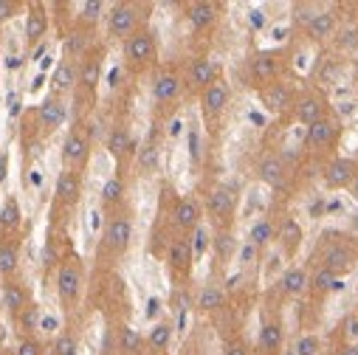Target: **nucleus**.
Segmentation results:
<instances>
[{
	"label": "nucleus",
	"instance_id": "nucleus-1",
	"mask_svg": "<svg viewBox=\"0 0 358 355\" xmlns=\"http://www.w3.org/2000/svg\"><path fill=\"white\" fill-rule=\"evenodd\" d=\"M82 294V262L76 256L65 259L57 271V296L62 305H73Z\"/></svg>",
	"mask_w": 358,
	"mask_h": 355
},
{
	"label": "nucleus",
	"instance_id": "nucleus-2",
	"mask_svg": "<svg viewBox=\"0 0 358 355\" xmlns=\"http://www.w3.org/2000/svg\"><path fill=\"white\" fill-rule=\"evenodd\" d=\"M136 26H138V12L136 6L130 3H116L108 15V31L110 37H122V40H130L136 34Z\"/></svg>",
	"mask_w": 358,
	"mask_h": 355
},
{
	"label": "nucleus",
	"instance_id": "nucleus-3",
	"mask_svg": "<svg viewBox=\"0 0 358 355\" xmlns=\"http://www.w3.org/2000/svg\"><path fill=\"white\" fill-rule=\"evenodd\" d=\"M130 240H133V220L127 215L110 217V223L105 229V245L116 254H124L130 248Z\"/></svg>",
	"mask_w": 358,
	"mask_h": 355
},
{
	"label": "nucleus",
	"instance_id": "nucleus-4",
	"mask_svg": "<svg viewBox=\"0 0 358 355\" xmlns=\"http://www.w3.org/2000/svg\"><path fill=\"white\" fill-rule=\"evenodd\" d=\"M124 57L133 65H147L155 59V37L150 31H136L127 43H124Z\"/></svg>",
	"mask_w": 358,
	"mask_h": 355
},
{
	"label": "nucleus",
	"instance_id": "nucleus-5",
	"mask_svg": "<svg viewBox=\"0 0 358 355\" xmlns=\"http://www.w3.org/2000/svg\"><path fill=\"white\" fill-rule=\"evenodd\" d=\"M229 99H231V91H229V85H226L223 79H217L215 85H209L206 91L201 94V110H203V116H209V119L220 116V113L226 110Z\"/></svg>",
	"mask_w": 358,
	"mask_h": 355
},
{
	"label": "nucleus",
	"instance_id": "nucleus-6",
	"mask_svg": "<svg viewBox=\"0 0 358 355\" xmlns=\"http://www.w3.org/2000/svg\"><path fill=\"white\" fill-rule=\"evenodd\" d=\"M37 119H40L43 133H54V130H59V127L65 124V119H68V105L62 102V96H48V99L40 105Z\"/></svg>",
	"mask_w": 358,
	"mask_h": 355
},
{
	"label": "nucleus",
	"instance_id": "nucleus-7",
	"mask_svg": "<svg viewBox=\"0 0 358 355\" xmlns=\"http://www.w3.org/2000/svg\"><path fill=\"white\" fill-rule=\"evenodd\" d=\"M87 155H91V141H87L79 130L68 133V138H65V144H62V161L68 164V169L76 172L79 166H85Z\"/></svg>",
	"mask_w": 358,
	"mask_h": 355
},
{
	"label": "nucleus",
	"instance_id": "nucleus-8",
	"mask_svg": "<svg viewBox=\"0 0 358 355\" xmlns=\"http://www.w3.org/2000/svg\"><path fill=\"white\" fill-rule=\"evenodd\" d=\"M257 175H259V181L268 184L271 189H285V184H288V166L277 155L262 158L259 166H257Z\"/></svg>",
	"mask_w": 358,
	"mask_h": 355
},
{
	"label": "nucleus",
	"instance_id": "nucleus-9",
	"mask_svg": "<svg viewBox=\"0 0 358 355\" xmlns=\"http://www.w3.org/2000/svg\"><path fill=\"white\" fill-rule=\"evenodd\" d=\"M262 105L268 113H285L291 105H294V94H291V87L282 85V82H271L268 87H262V94H259Z\"/></svg>",
	"mask_w": 358,
	"mask_h": 355
},
{
	"label": "nucleus",
	"instance_id": "nucleus-10",
	"mask_svg": "<svg viewBox=\"0 0 358 355\" xmlns=\"http://www.w3.org/2000/svg\"><path fill=\"white\" fill-rule=\"evenodd\" d=\"M54 192H57V201L62 206H73L79 201V195H82V178H79V172L62 169L57 175V189Z\"/></svg>",
	"mask_w": 358,
	"mask_h": 355
},
{
	"label": "nucleus",
	"instance_id": "nucleus-11",
	"mask_svg": "<svg viewBox=\"0 0 358 355\" xmlns=\"http://www.w3.org/2000/svg\"><path fill=\"white\" fill-rule=\"evenodd\" d=\"M48 31V15L40 3H31L29 6V15H26V29H23V37H26V45L34 48Z\"/></svg>",
	"mask_w": 358,
	"mask_h": 355
},
{
	"label": "nucleus",
	"instance_id": "nucleus-12",
	"mask_svg": "<svg viewBox=\"0 0 358 355\" xmlns=\"http://www.w3.org/2000/svg\"><path fill=\"white\" fill-rule=\"evenodd\" d=\"M352 178H355V164L350 158H336L327 164L324 169V184L330 189H344L352 184Z\"/></svg>",
	"mask_w": 358,
	"mask_h": 355
},
{
	"label": "nucleus",
	"instance_id": "nucleus-13",
	"mask_svg": "<svg viewBox=\"0 0 358 355\" xmlns=\"http://www.w3.org/2000/svg\"><path fill=\"white\" fill-rule=\"evenodd\" d=\"M172 220L178 229L184 231H195L201 226V203L195 198H181L172 209Z\"/></svg>",
	"mask_w": 358,
	"mask_h": 355
},
{
	"label": "nucleus",
	"instance_id": "nucleus-14",
	"mask_svg": "<svg viewBox=\"0 0 358 355\" xmlns=\"http://www.w3.org/2000/svg\"><path fill=\"white\" fill-rule=\"evenodd\" d=\"M217 73H220L217 62H212V59H195L192 68H189V85L195 87V91L203 94L209 85L217 82Z\"/></svg>",
	"mask_w": 358,
	"mask_h": 355
},
{
	"label": "nucleus",
	"instance_id": "nucleus-15",
	"mask_svg": "<svg viewBox=\"0 0 358 355\" xmlns=\"http://www.w3.org/2000/svg\"><path fill=\"white\" fill-rule=\"evenodd\" d=\"M192 240H187V237H181V240H175L172 245H169V254H166V262H169V268L172 271H181V274H187L189 268H192Z\"/></svg>",
	"mask_w": 358,
	"mask_h": 355
},
{
	"label": "nucleus",
	"instance_id": "nucleus-16",
	"mask_svg": "<svg viewBox=\"0 0 358 355\" xmlns=\"http://www.w3.org/2000/svg\"><path fill=\"white\" fill-rule=\"evenodd\" d=\"M178 94H181V79H178L175 73H158L155 82H152V96L158 105H169L178 99Z\"/></svg>",
	"mask_w": 358,
	"mask_h": 355
},
{
	"label": "nucleus",
	"instance_id": "nucleus-17",
	"mask_svg": "<svg viewBox=\"0 0 358 355\" xmlns=\"http://www.w3.org/2000/svg\"><path fill=\"white\" fill-rule=\"evenodd\" d=\"M29 305H31V296H29V291L23 285H17V282H6L3 285V307H6L9 316L17 319Z\"/></svg>",
	"mask_w": 358,
	"mask_h": 355
},
{
	"label": "nucleus",
	"instance_id": "nucleus-18",
	"mask_svg": "<svg viewBox=\"0 0 358 355\" xmlns=\"http://www.w3.org/2000/svg\"><path fill=\"white\" fill-rule=\"evenodd\" d=\"M305 141H308V147H310V150H324V147H330V144L336 141V124H333V122H327V119L313 122V124L308 127Z\"/></svg>",
	"mask_w": 358,
	"mask_h": 355
},
{
	"label": "nucleus",
	"instance_id": "nucleus-19",
	"mask_svg": "<svg viewBox=\"0 0 358 355\" xmlns=\"http://www.w3.org/2000/svg\"><path fill=\"white\" fill-rule=\"evenodd\" d=\"M217 6L215 3H206V0H201V3H192L189 9H187V20L192 23V29H198V31H203V29H209V26H215V20H217Z\"/></svg>",
	"mask_w": 358,
	"mask_h": 355
},
{
	"label": "nucleus",
	"instance_id": "nucleus-20",
	"mask_svg": "<svg viewBox=\"0 0 358 355\" xmlns=\"http://www.w3.org/2000/svg\"><path fill=\"white\" fill-rule=\"evenodd\" d=\"M259 349L265 355H280V349H282V324L280 321H265L259 327Z\"/></svg>",
	"mask_w": 358,
	"mask_h": 355
},
{
	"label": "nucleus",
	"instance_id": "nucleus-21",
	"mask_svg": "<svg viewBox=\"0 0 358 355\" xmlns=\"http://www.w3.org/2000/svg\"><path fill=\"white\" fill-rule=\"evenodd\" d=\"M20 265V242L17 240H0V277H12Z\"/></svg>",
	"mask_w": 358,
	"mask_h": 355
},
{
	"label": "nucleus",
	"instance_id": "nucleus-22",
	"mask_svg": "<svg viewBox=\"0 0 358 355\" xmlns=\"http://www.w3.org/2000/svg\"><path fill=\"white\" fill-rule=\"evenodd\" d=\"M79 82V71L73 68V62H59L54 76H51V87H54V96H62L68 94L71 87Z\"/></svg>",
	"mask_w": 358,
	"mask_h": 355
},
{
	"label": "nucleus",
	"instance_id": "nucleus-23",
	"mask_svg": "<svg viewBox=\"0 0 358 355\" xmlns=\"http://www.w3.org/2000/svg\"><path fill=\"white\" fill-rule=\"evenodd\" d=\"M308 37H313V40H327V37H333V31H336V15L333 12H316L310 20H308Z\"/></svg>",
	"mask_w": 358,
	"mask_h": 355
},
{
	"label": "nucleus",
	"instance_id": "nucleus-24",
	"mask_svg": "<svg viewBox=\"0 0 358 355\" xmlns=\"http://www.w3.org/2000/svg\"><path fill=\"white\" fill-rule=\"evenodd\" d=\"M294 110H296V119H299L302 124H308V127H310L313 122L324 119V102L316 99V96H305V99L294 102Z\"/></svg>",
	"mask_w": 358,
	"mask_h": 355
},
{
	"label": "nucleus",
	"instance_id": "nucleus-25",
	"mask_svg": "<svg viewBox=\"0 0 358 355\" xmlns=\"http://www.w3.org/2000/svg\"><path fill=\"white\" fill-rule=\"evenodd\" d=\"M277 71H280V65H277V57L274 54H257L251 59V76L257 82H274L277 79Z\"/></svg>",
	"mask_w": 358,
	"mask_h": 355
},
{
	"label": "nucleus",
	"instance_id": "nucleus-26",
	"mask_svg": "<svg viewBox=\"0 0 358 355\" xmlns=\"http://www.w3.org/2000/svg\"><path fill=\"white\" fill-rule=\"evenodd\" d=\"M350 265H352V251H350V248L333 245V248L324 251V265H322V268H327V271H333V274H341V271L347 274Z\"/></svg>",
	"mask_w": 358,
	"mask_h": 355
},
{
	"label": "nucleus",
	"instance_id": "nucleus-27",
	"mask_svg": "<svg viewBox=\"0 0 358 355\" xmlns=\"http://www.w3.org/2000/svg\"><path fill=\"white\" fill-rule=\"evenodd\" d=\"M302 237H305L302 226H299L294 217H285L282 226H280V242H282L285 254H296L299 245H302Z\"/></svg>",
	"mask_w": 358,
	"mask_h": 355
},
{
	"label": "nucleus",
	"instance_id": "nucleus-28",
	"mask_svg": "<svg viewBox=\"0 0 358 355\" xmlns=\"http://www.w3.org/2000/svg\"><path fill=\"white\" fill-rule=\"evenodd\" d=\"M23 223V212H20V201L12 195L3 201V206H0V229L3 231H17Z\"/></svg>",
	"mask_w": 358,
	"mask_h": 355
},
{
	"label": "nucleus",
	"instance_id": "nucleus-29",
	"mask_svg": "<svg viewBox=\"0 0 358 355\" xmlns=\"http://www.w3.org/2000/svg\"><path fill=\"white\" fill-rule=\"evenodd\" d=\"M209 212L215 217H229L234 212V195H231V189H226V187L212 189L209 192Z\"/></svg>",
	"mask_w": 358,
	"mask_h": 355
},
{
	"label": "nucleus",
	"instance_id": "nucleus-30",
	"mask_svg": "<svg viewBox=\"0 0 358 355\" xmlns=\"http://www.w3.org/2000/svg\"><path fill=\"white\" fill-rule=\"evenodd\" d=\"M308 285H310V280H308V274H305L302 268H288V271L282 274V280H280V288H282L288 296H302V294L308 291Z\"/></svg>",
	"mask_w": 358,
	"mask_h": 355
},
{
	"label": "nucleus",
	"instance_id": "nucleus-31",
	"mask_svg": "<svg viewBox=\"0 0 358 355\" xmlns=\"http://www.w3.org/2000/svg\"><path fill=\"white\" fill-rule=\"evenodd\" d=\"M274 237H277V229H274V223L271 220H257L254 226H251V231H248V242L254 245V248H265V245H271L274 242Z\"/></svg>",
	"mask_w": 358,
	"mask_h": 355
},
{
	"label": "nucleus",
	"instance_id": "nucleus-32",
	"mask_svg": "<svg viewBox=\"0 0 358 355\" xmlns=\"http://www.w3.org/2000/svg\"><path fill=\"white\" fill-rule=\"evenodd\" d=\"M223 302H226V294H223V288H217V285H206V288L201 291V296H198V307H201L203 313L220 310Z\"/></svg>",
	"mask_w": 358,
	"mask_h": 355
},
{
	"label": "nucleus",
	"instance_id": "nucleus-33",
	"mask_svg": "<svg viewBox=\"0 0 358 355\" xmlns=\"http://www.w3.org/2000/svg\"><path fill=\"white\" fill-rule=\"evenodd\" d=\"M108 150H110V155H113V158H122L124 152H130V150H133V138H130V130H124V127H116V130L108 136Z\"/></svg>",
	"mask_w": 358,
	"mask_h": 355
},
{
	"label": "nucleus",
	"instance_id": "nucleus-34",
	"mask_svg": "<svg viewBox=\"0 0 358 355\" xmlns=\"http://www.w3.org/2000/svg\"><path fill=\"white\" fill-rule=\"evenodd\" d=\"M99 76H102V62L99 59H87L79 68V85H85L87 91H94V87L99 85Z\"/></svg>",
	"mask_w": 358,
	"mask_h": 355
},
{
	"label": "nucleus",
	"instance_id": "nucleus-35",
	"mask_svg": "<svg viewBox=\"0 0 358 355\" xmlns=\"http://www.w3.org/2000/svg\"><path fill=\"white\" fill-rule=\"evenodd\" d=\"M40 321H43V310H40V305H34V302L17 316V324H20V330L26 333V338L40 327Z\"/></svg>",
	"mask_w": 358,
	"mask_h": 355
},
{
	"label": "nucleus",
	"instance_id": "nucleus-36",
	"mask_svg": "<svg viewBox=\"0 0 358 355\" xmlns=\"http://www.w3.org/2000/svg\"><path fill=\"white\" fill-rule=\"evenodd\" d=\"M169 341H172V324H166V321H158V324L150 330V335H147V344H150L152 349H166Z\"/></svg>",
	"mask_w": 358,
	"mask_h": 355
},
{
	"label": "nucleus",
	"instance_id": "nucleus-37",
	"mask_svg": "<svg viewBox=\"0 0 358 355\" xmlns=\"http://www.w3.org/2000/svg\"><path fill=\"white\" fill-rule=\"evenodd\" d=\"M122 195H124V181L116 175V178H110V181H105V187H102V203L105 206H113V203H119L122 201Z\"/></svg>",
	"mask_w": 358,
	"mask_h": 355
},
{
	"label": "nucleus",
	"instance_id": "nucleus-38",
	"mask_svg": "<svg viewBox=\"0 0 358 355\" xmlns=\"http://www.w3.org/2000/svg\"><path fill=\"white\" fill-rule=\"evenodd\" d=\"M158 147L155 144H144L141 150H138V166L144 169V172H152L155 166H158Z\"/></svg>",
	"mask_w": 358,
	"mask_h": 355
},
{
	"label": "nucleus",
	"instance_id": "nucleus-39",
	"mask_svg": "<svg viewBox=\"0 0 358 355\" xmlns=\"http://www.w3.org/2000/svg\"><path fill=\"white\" fill-rule=\"evenodd\" d=\"M102 12H105V6L99 3V0H87V3L79 6V20L82 23H96L102 17Z\"/></svg>",
	"mask_w": 358,
	"mask_h": 355
},
{
	"label": "nucleus",
	"instance_id": "nucleus-40",
	"mask_svg": "<svg viewBox=\"0 0 358 355\" xmlns=\"http://www.w3.org/2000/svg\"><path fill=\"white\" fill-rule=\"evenodd\" d=\"M119 344H122L124 352H138L144 341H141V335H138L133 327H122V333H119Z\"/></svg>",
	"mask_w": 358,
	"mask_h": 355
},
{
	"label": "nucleus",
	"instance_id": "nucleus-41",
	"mask_svg": "<svg viewBox=\"0 0 358 355\" xmlns=\"http://www.w3.org/2000/svg\"><path fill=\"white\" fill-rule=\"evenodd\" d=\"M15 355H45V344H43L40 338H34V335H29V338H23V341L17 344V349H15Z\"/></svg>",
	"mask_w": 358,
	"mask_h": 355
},
{
	"label": "nucleus",
	"instance_id": "nucleus-42",
	"mask_svg": "<svg viewBox=\"0 0 358 355\" xmlns=\"http://www.w3.org/2000/svg\"><path fill=\"white\" fill-rule=\"evenodd\" d=\"M319 352H322L319 335H302L296 341V355H319Z\"/></svg>",
	"mask_w": 358,
	"mask_h": 355
},
{
	"label": "nucleus",
	"instance_id": "nucleus-43",
	"mask_svg": "<svg viewBox=\"0 0 358 355\" xmlns=\"http://www.w3.org/2000/svg\"><path fill=\"white\" fill-rule=\"evenodd\" d=\"M234 248H237V245H234V237H231V234H217V237H215V251L220 254V259H229V256L234 254Z\"/></svg>",
	"mask_w": 358,
	"mask_h": 355
},
{
	"label": "nucleus",
	"instance_id": "nucleus-44",
	"mask_svg": "<svg viewBox=\"0 0 358 355\" xmlns=\"http://www.w3.org/2000/svg\"><path fill=\"white\" fill-rule=\"evenodd\" d=\"M310 285H313L316 291H333V285H336V274H333V271H327V268H319Z\"/></svg>",
	"mask_w": 358,
	"mask_h": 355
},
{
	"label": "nucleus",
	"instance_id": "nucleus-45",
	"mask_svg": "<svg viewBox=\"0 0 358 355\" xmlns=\"http://www.w3.org/2000/svg\"><path fill=\"white\" fill-rule=\"evenodd\" d=\"M206 245H209V234H206L203 226H198V229H195V240H192V254L201 256V254L206 251Z\"/></svg>",
	"mask_w": 358,
	"mask_h": 355
},
{
	"label": "nucleus",
	"instance_id": "nucleus-46",
	"mask_svg": "<svg viewBox=\"0 0 358 355\" xmlns=\"http://www.w3.org/2000/svg\"><path fill=\"white\" fill-rule=\"evenodd\" d=\"M54 352H57V355H76L73 338H71V335H59L57 344H54Z\"/></svg>",
	"mask_w": 358,
	"mask_h": 355
},
{
	"label": "nucleus",
	"instance_id": "nucleus-47",
	"mask_svg": "<svg viewBox=\"0 0 358 355\" xmlns=\"http://www.w3.org/2000/svg\"><path fill=\"white\" fill-rule=\"evenodd\" d=\"M17 9H20L17 0H0V23L12 20V17L17 15Z\"/></svg>",
	"mask_w": 358,
	"mask_h": 355
},
{
	"label": "nucleus",
	"instance_id": "nucleus-48",
	"mask_svg": "<svg viewBox=\"0 0 358 355\" xmlns=\"http://www.w3.org/2000/svg\"><path fill=\"white\" fill-rule=\"evenodd\" d=\"M338 45H341V51H352V48L358 45V29H347V31H341Z\"/></svg>",
	"mask_w": 358,
	"mask_h": 355
},
{
	"label": "nucleus",
	"instance_id": "nucleus-49",
	"mask_svg": "<svg viewBox=\"0 0 358 355\" xmlns=\"http://www.w3.org/2000/svg\"><path fill=\"white\" fill-rule=\"evenodd\" d=\"M65 51H68L71 57H79V54L85 51V40H82V34H71L68 43H65Z\"/></svg>",
	"mask_w": 358,
	"mask_h": 355
},
{
	"label": "nucleus",
	"instance_id": "nucleus-50",
	"mask_svg": "<svg viewBox=\"0 0 358 355\" xmlns=\"http://www.w3.org/2000/svg\"><path fill=\"white\" fill-rule=\"evenodd\" d=\"M344 333H347V338H350V341H355V338H358V313H352V316H347V319H344Z\"/></svg>",
	"mask_w": 358,
	"mask_h": 355
},
{
	"label": "nucleus",
	"instance_id": "nucleus-51",
	"mask_svg": "<svg viewBox=\"0 0 358 355\" xmlns=\"http://www.w3.org/2000/svg\"><path fill=\"white\" fill-rule=\"evenodd\" d=\"M257 251H259V248H254L251 242H245V245L240 248V265H251V262L257 259Z\"/></svg>",
	"mask_w": 358,
	"mask_h": 355
},
{
	"label": "nucleus",
	"instance_id": "nucleus-52",
	"mask_svg": "<svg viewBox=\"0 0 358 355\" xmlns=\"http://www.w3.org/2000/svg\"><path fill=\"white\" fill-rule=\"evenodd\" d=\"M226 355H251V347L243 344V341H231V344L226 347Z\"/></svg>",
	"mask_w": 358,
	"mask_h": 355
},
{
	"label": "nucleus",
	"instance_id": "nucleus-53",
	"mask_svg": "<svg viewBox=\"0 0 358 355\" xmlns=\"http://www.w3.org/2000/svg\"><path fill=\"white\" fill-rule=\"evenodd\" d=\"M189 155H192V161H201V138L195 130L189 133Z\"/></svg>",
	"mask_w": 358,
	"mask_h": 355
},
{
	"label": "nucleus",
	"instance_id": "nucleus-54",
	"mask_svg": "<svg viewBox=\"0 0 358 355\" xmlns=\"http://www.w3.org/2000/svg\"><path fill=\"white\" fill-rule=\"evenodd\" d=\"M9 113H12V116L20 113V96H9Z\"/></svg>",
	"mask_w": 358,
	"mask_h": 355
},
{
	"label": "nucleus",
	"instance_id": "nucleus-55",
	"mask_svg": "<svg viewBox=\"0 0 358 355\" xmlns=\"http://www.w3.org/2000/svg\"><path fill=\"white\" fill-rule=\"evenodd\" d=\"M248 20H251V26H254V29H259V26L265 23V17H262V12H251V17H248Z\"/></svg>",
	"mask_w": 358,
	"mask_h": 355
},
{
	"label": "nucleus",
	"instance_id": "nucleus-56",
	"mask_svg": "<svg viewBox=\"0 0 358 355\" xmlns=\"http://www.w3.org/2000/svg\"><path fill=\"white\" fill-rule=\"evenodd\" d=\"M338 113H341V116H350V113H355V105H352V102H341V105H338Z\"/></svg>",
	"mask_w": 358,
	"mask_h": 355
},
{
	"label": "nucleus",
	"instance_id": "nucleus-57",
	"mask_svg": "<svg viewBox=\"0 0 358 355\" xmlns=\"http://www.w3.org/2000/svg\"><path fill=\"white\" fill-rule=\"evenodd\" d=\"M338 355H358V344H347V347H341Z\"/></svg>",
	"mask_w": 358,
	"mask_h": 355
},
{
	"label": "nucleus",
	"instance_id": "nucleus-58",
	"mask_svg": "<svg viewBox=\"0 0 358 355\" xmlns=\"http://www.w3.org/2000/svg\"><path fill=\"white\" fill-rule=\"evenodd\" d=\"M350 192H352V198L358 201V172H355V178H352V184H350Z\"/></svg>",
	"mask_w": 358,
	"mask_h": 355
},
{
	"label": "nucleus",
	"instance_id": "nucleus-59",
	"mask_svg": "<svg viewBox=\"0 0 358 355\" xmlns=\"http://www.w3.org/2000/svg\"><path fill=\"white\" fill-rule=\"evenodd\" d=\"M158 310V299H150V307H147V316H155Z\"/></svg>",
	"mask_w": 358,
	"mask_h": 355
},
{
	"label": "nucleus",
	"instance_id": "nucleus-60",
	"mask_svg": "<svg viewBox=\"0 0 358 355\" xmlns=\"http://www.w3.org/2000/svg\"><path fill=\"white\" fill-rule=\"evenodd\" d=\"M43 327H45V330H54V327H57V321H54V319H43Z\"/></svg>",
	"mask_w": 358,
	"mask_h": 355
},
{
	"label": "nucleus",
	"instance_id": "nucleus-61",
	"mask_svg": "<svg viewBox=\"0 0 358 355\" xmlns=\"http://www.w3.org/2000/svg\"><path fill=\"white\" fill-rule=\"evenodd\" d=\"M355 82H358V59H355Z\"/></svg>",
	"mask_w": 358,
	"mask_h": 355
}]
</instances>
